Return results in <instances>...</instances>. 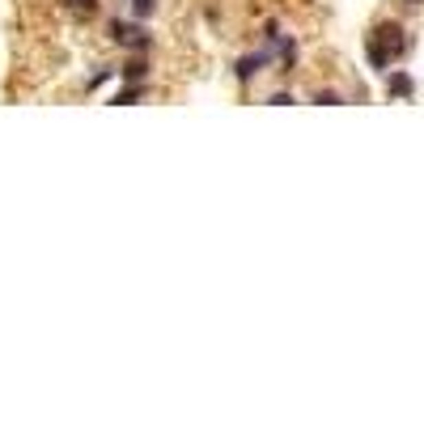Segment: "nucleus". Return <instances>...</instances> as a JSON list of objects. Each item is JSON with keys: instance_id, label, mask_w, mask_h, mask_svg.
Listing matches in <instances>:
<instances>
[{"instance_id": "obj_1", "label": "nucleus", "mask_w": 424, "mask_h": 424, "mask_svg": "<svg viewBox=\"0 0 424 424\" xmlns=\"http://www.w3.org/2000/svg\"><path fill=\"white\" fill-rule=\"evenodd\" d=\"M365 52H369V64H373V72H390V60H399V56L408 52L403 26H399V21H382V26L369 34Z\"/></svg>"}, {"instance_id": "obj_2", "label": "nucleus", "mask_w": 424, "mask_h": 424, "mask_svg": "<svg viewBox=\"0 0 424 424\" xmlns=\"http://www.w3.org/2000/svg\"><path fill=\"white\" fill-rule=\"evenodd\" d=\"M111 34H115V43H123V47H144L148 43V30L140 26V21H111Z\"/></svg>"}, {"instance_id": "obj_3", "label": "nucleus", "mask_w": 424, "mask_h": 424, "mask_svg": "<svg viewBox=\"0 0 424 424\" xmlns=\"http://www.w3.org/2000/svg\"><path fill=\"white\" fill-rule=\"evenodd\" d=\"M271 60V52H259V56H246V60H238V81H251L255 77V72H263V64Z\"/></svg>"}, {"instance_id": "obj_4", "label": "nucleus", "mask_w": 424, "mask_h": 424, "mask_svg": "<svg viewBox=\"0 0 424 424\" xmlns=\"http://www.w3.org/2000/svg\"><path fill=\"white\" fill-rule=\"evenodd\" d=\"M386 93H390V98H412V93H416V81L408 77V72H390V77H386Z\"/></svg>"}, {"instance_id": "obj_5", "label": "nucleus", "mask_w": 424, "mask_h": 424, "mask_svg": "<svg viewBox=\"0 0 424 424\" xmlns=\"http://www.w3.org/2000/svg\"><path fill=\"white\" fill-rule=\"evenodd\" d=\"M136 98H140V85H136V81H132V85H128V89H119V93H115V98H111V107H132V102H136Z\"/></svg>"}, {"instance_id": "obj_6", "label": "nucleus", "mask_w": 424, "mask_h": 424, "mask_svg": "<svg viewBox=\"0 0 424 424\" xmlns=\"http://www.w3.org/2000/svg\"><path fill=\"white\" fill-rule=\"evenodd\" d=\"M153 5H157V0H128V9L136 13V21H140V17H148V13H153Z\"/></svg>"}, {"instance_id": "obj_7", "label": "nucleus", "mask_w": 424, "mask_h": 424, "mask_svg": "<svg viewBox=\"0 0 424 424\" xmlns=\"http://www.w3.org/2000/svg\"><path fill=\"white\" fill-rule=\"evenodd\" d=\"M123 77H128V81H144V60H132L128 68H123Z\"/></svg>"}, {"instance_id": "obj_8", "label": "nucleus", "mask_w": 424, "mask_h": 424, "mask_svg": "<svg viewBox=\"0 0 424 424\" xmlns=\"http://www.w3.org/2000/svg\"><path fill=\"white\" fill-rule=\"evenodd\" d=\"M314 102H318V107H335V102H344V98H339V93H331V89H318V93H314Z\"/></svg>"}, {"instance_id": "obj_9", "label": "nucleus", "mask_w": 424, "mask_h": 424, "mask_svg": "<svg viewBox=\"0 0 424 424\" xmlns=\"http://www.w3.org/2000/svg\"><path fill=\"white\" fill-rule=\"evenodd\" d=\"M267 102H271V107H293V93H271Z\"/></svg>"}, {"instance_id": "obj_10", "label": "nucleus", "mask_w": 424, "mask_h": 424, "mask_svg": "<svg viewBox=\"0 0 424 424\" xmlns=\"http://www.w3.org/2000/svg\"><path fill=\"white\" fill-rule=\"evenodd\" d=\"M68 5L77 9V13H93V5H98V0H68Z\"/></svg>"}, {"instance_id": "obj_11", "label": "nucleus", "mask_w": 424, "mask_h": 424, "mask_svg": "<svg viewBox=\"0 0 424 424\" xmlns=\"http://www.w3.org/2000/svg\"><path fill=\"white\" fill-rule=\"evenodd\" d=\"M403 5H420V0H403Z\"/></svg>"}]
</instances>
